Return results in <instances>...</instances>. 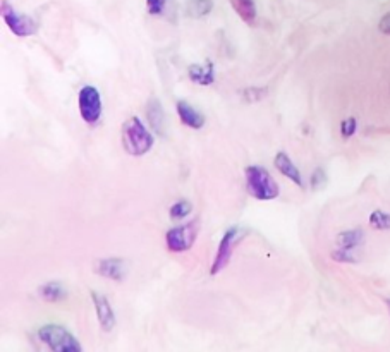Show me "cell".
<instances>
[{
	"mask_svg": "<svg viewBox=\"0 0 390 352\" xmlns=\"http://www.w3.org/2000/svg\"><path fill=\"white\" fill-rule=\"evenodd\" d=\"M191 212H193V205L189 203L188 200L176 201V203L169 208V215H171V219H179V220L186 219Z\"/></svg>",
	"mask_w": 390,
	"mask_h": 352,
	"instance_id": "cell-19",
	"label": "cell"
},
{
	"mask_svg": "<svg viewBox=\"0 0 390 352\" xmlns=\"http://www.w3.org/2000/svg\"><path fill=\"white\" fill-rule=\"evenodd\" d=\"M38 294H40L42 299L47 301V303H59V301L66 299L68 292L64 291V287L59 282H47L38 289Z\"/></svg>",
	"mask_w": 390,
	"mask_h": 352,
	"instance_id": "cell-16",
	"label": "cell"
},
{
	"mask_svg": "<svg viewBox=\"0 0 390 352\" xmlns=\"http://www.w3.org/2000/svg\"><path fill=\"white\" fill-rule=\"evenodd\" d=\"M323 181H325V177H323L322 170L318 169L317 172H315L313 176H311V184H313V188H318V184L323 183Z\"/></svg>",
	"mask_w": 390,
	"mask_h": 352,
	"instance_id": "cell-24",
	"label": "cell"
},
{
	"mask_svg": "<svg viewBox=\"0 0 390 352\" xmlns=\"http://www.w3.org/2000/svg\"><path fill=\"white\" fill-rule=\"evenodd\" d=\"M78 107L81 119L88 126H95L102 117V97L95 86H83L78 93Z\"/></svg>",
	"mask_w": 390,
	"mask_h": 352,
	"instance_id": "cell-5",
	"label": "cell"
},
{
	"mask_svg": "<svg viewBox=\"0 0 390 352\" xmlns=\"http://www.w3.org/2000/svg\"><path fill=\"white\" fill-rule=\"evenodd\" d=\"M147 117L153 131L157 134H160V136H165V133H167V117H165L164 109H162L160 102L157 98H150L147 107Z\"/></svg>",
	"mask_w": 390,
	"mask_h": 352,
	"instance_id": "cell-13",
	"label": "cell"
},
{
	"mask_svg": "<svg viewBox=\"0 0 390 352\" xmlns=\"http://www.w3.org/2000/svg\"><path fill=\"white\" fill-rule=\"evenodd\" d=\"M200 232V220L195 219L189 224L179 225V227L171 229L165 234V243H167L169 251L184 253L195 246V241Z\"/></svg>",
	"mask_w": 390,
	"mask_h": 352,
	"instance_id": "cell-4",
	"label": "cell"
},
{
	"mask_svg": "<svg viewBox=\"0 0 390 352\" xmlns=\"http://www.w3.org/2000/svg\"><path fill=\"white\" fill-rule=\"evenodd\" d=\"M214 9V2L212 0H188L186 4V13L189 18H205Z\"/></svg>",
	"mask_w": 390,
	"mask_h": 352,
	"instance_id": "cell-17",
	"label": "cell"
},
{
	"mask_svg": "<svg viewBox=\"0 0 390 352\" xmlns=\"http://www.w3.org/2000/svg\"><path fill=\"white\" fill-rule=\"evenodd\" d=\"M92 299L95 304V310H97L98 322L104 332H110L116 327V315H114L112 306H110L109 299L105 296L98 294V292H92Z\"/></svg>",
	"mask_w": 390,
	"mask_h": 352,
	"instance_id": "cell-10",
	"label": "cell"
},
{
	"mask_svg": "<svg viewBox=\"0 0 390 352\" xmlns=\"http://www.w3.org/2000/svg\"><path fill=\"white\" fill-rule=\"evenodd\" d=\"M241 237H243V231L238 227H232L226 232V234H224L222 241H220V244H219V249H217L214 263H212V268H210L212 275H219L220 272L226 270L227 265L231 263L234 248L238 246V243Z\"/></svg>",
	"mask_w": 390,
	"mask_h": 352,
	"instance_id": "cell-7",
	"label": "cell"
},
{
	"mask_svg": "<svg viewBox=\"0 0 390 352\" xmlns=\"http://www.w3.org/2000/svg\"><path fill=\"white\" fill-rule=\"evenodd\" d=\"M167 7V0H147V11L152 16H162Z\"/></svg>",
	"mask_w": 390,
	"mask_h": 352,
	"instance_id": "cell-21",
	"label": "cell"
},
{
	"mask_svg": "<svg viewBox=\"0 0 390 352\" xmlns=\"http://www.w3.org/2000/svg\"><path fill=\"white\" fill-rule=\"evenodd\" d=\"M189 79L196 85L202 86H210L215 83V67L212 62H208L207 66L202 64H191L188 69Z\"/></svg>",
	"mask_w": 390,
	"mask_h": 352,
	"instance_id": "cell-14",
	"label": "cell"
},
{
	"mask_svg": "<svg viewBox=\"0 0 390 352\" xmlns=\"http://www.w3.org/2000/svg\"><path fill=\"white\" fill-rule=\"evenodd\" d=\"M370 225L377 231H389L390 229V213L382 212V210H375L370 215Z\"/></svg>",
	"mask_w": 390,
	"mask_h": 352,
	"instance_id": "cell-18",
	"label": "cell"
},
{
	"mask_svg": "<svg viewBox=\"0 0 390 352\" xmlns=\"http://www.w3.org/2000/svg\"><path fill=\"white\" fill-rule=\"evenodd\" d=\"M2 18L7 28L19 38H28L38 31L37 23L30 16L19 14L7 0H2Z\"/></svg>",
	"mask_w": 390,
	"mask_h": 352,
	"instance_id": "cell-6",
	"label": "cell"
},
{
	"mask_svg": "<svg viewBox=\"0 0 390 352\" xmlns=\"http://www.w3.org/2000/svg\"><path fill=\"white\" fill-rule=\"evenodd\" d=\"M356 129H358V122H356V119H354V117H348V119H344V121H342L341 133H342V136H344V138L353 136V134L356 133Z\"/></svg>",
	"mask_w": 390,
	"mask_h": 352,
	"instance_id": "cell-22",
	"label": "cell"
},
{
	"mask_svg": "<svg viewBox=\"0 0 390 352\" xmlns=\"http://www.w3.org/2000/svg\"><path fill=\"white\" fill-rule=\"evenodd\" d=\"M38 337L50 352H83L78 339L61 325H45L38 332Z\"/></svg>",
	"mask_w": 390,
	"mask_h": 352,
	"instance_id": "cell-3",
	"label": "cell"
},
{
	"mask_svg": "<svg viewBox=\"0 0 390 352\" xmlns=\"http://www.w3.org/2000/svg\"><path fill=\"white\" fill-rule=\"evenodd\" d=\"M229 2L232 9L238 13L239 18H241L246 25L255 26L256 16H258V13H256L255 0H229Z\"/></svg>",
	"mask_w": 390,
	"mask_h": 352,
	"instance_id": "cell-15",
	"label": "cell"
},
{
	"mask_svg": "<svg viewBox=\"0 0 390 352\" xmlns=\"http://www.w3.org/2000/svg\"><path fill=\"white\" fill-rule=\"evenodd\" d=\"M378 30L384 35H390V13L385 14L384 18L380 19V25H378Z\"/></svg>",
	"mask_w": 390,
	"mask_h": 352,
	"instance_id": "cell-23",
	"label": "cell"
},
{
	"mask_svg": "<svg viewBox=\"0 0 390 352\" xmlns=\"http://www.w3.org/2000/svg\"><path fill=\"white\" fill-rule=\"evenodd\" d=\"M274 164H275V169H277L282 176H286L287 179L293 181V183L299 186V188H305V181H303L301 172H299V169L294 165V162L291 160V157L287 155L286 152H279L277 155H275Z\"/></svg>",
	"mask_w": 390,
	"mask_h": 352,
	"instance_id": "cell-11",
	"label": "cell"
},
{
	"mask_svg": "<svg viewBox=\"0 0 390 352\" xmlns=\"http://www.w3.org/2000/svg\"><path fill=\"white\" fill-rule=\"evenodd\" d=\"M246 177V191L248 195L260 201H272L281 195L277 181L270 176V172L265 167L260 165H250L244 170Z\"/></svg>",
	"mask_w": 390,
	"mask_h": 352,
	"instance_id": "cell-2",
	"label": "cell"
},
{
	"mask_svg": "<svg viewBox=\"0 0 390 352\" xmlns=\"http://www.w3.org/2000/svg\"><path fill=\"white\" fill-rule=\"evenodd\" d=\"M95 270H97L98 275L105 277V279L121 282V280L126 279V274H128V265H126V260L122 258H102L95 263Z\"/></svg>",
	"mask_w": 390,
	"mask_h": 352,
	"instance_id": "cell-9",
	"label": "cell"
},
{
	"mask_svg": "<svg viewBox=\"0 0 390 352\" xmlns=\"http://www.w3.org/2000/svg\"><path fill=\"white\" fill-rule=\"evenodd\" d=\"M365 241V234L361 229H351V231L342 232L337 237V251L332 253V260L334 261H348V263H354L358 261L356 253L354 249L360 248Z\"/></svg>",
	"mask_w": 390,
	"mask_h": 352,
	"instance_id": "cell-8",
	"label": "cell"
},
{
	"mask_svg": "<svg viewBox=\"0 0 390 352\" xmlns=\"http://www.w3.org/2000/svg\"><path fill=\"white\" fill-rule=\"evenodd\" d=\"M155 145V138L140 121V117H131L122 126V146L133 157H143Z\"/></svg>",
	"mask_w": 390,
	"mask_h": 352,
	"instance_id": "cell-1",
	"label": "cell"
},
{
	"mask_svg": "<svg viewBox=\"0 0 390 352\" xmlns=\"http://www.w3.org/2000/svg\"><path fill=\"white\" fill-rule=\"evenodd\" d=\"M267 95V88H248L243 92L244 100L250 102V104H255V102L262 100Z\"/></svg>",
	"mask_w": 390,
	"mask_h": 352,
	"instance_id": "cell-20",
	"label": "cell"
},
{
	"mask_svg": "<svg viewBox=\"0 0 390 352\" xmlns=\"http://www.w3.org/2000/svg\"><path fill=\"white\" fill-rule=\"evenodd\" d=\"M177 116H179V121L183 122L184 126L191 129H202L205 126V117L203 114H200L198 110L193 105H189L188 102L179 100L177 102Z\"/></svg>",
	"mask_w": 390,
	"mask_h": 352,
	"instance_id": "cell-12",
	"label": "cell"
},
{
	"mask_svg": "<svg viewBox=\"0 0 390 352\" xmlns=\"http://www.w3.org/2000/svg\"><path fill=\"white\" fill-rule=\"evenodd\" d=\"M385 304H387V306H389V311H390V299H385Z\"/></svg>",
	"mask_w": 390,
	"mask_h": 352,
	"instance_id": "cell-25",
	"label": "cell"
}]
</instances>
